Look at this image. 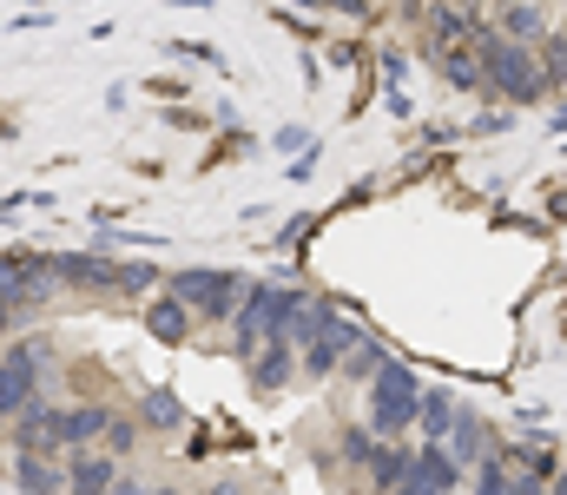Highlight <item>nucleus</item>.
Listing matches in <instances>:
<instances>
[{
	"label": "nucleus",
	"mask_w": 567,
	"mask_h": 495,
	"mask_svg": "<svg viewBox=\"0 0 567 495\" xmlns=\"http://www.w3.org/2000/svg\"><path fill=\"white\" fill-rule=\"evenodd\" d=\"M416 410H423V383L403 357H383V370L370 377V436H403L416 430Z\"/></svg>",
	"instance_id": "f03ea898"
},
{
	"label": "nucleus",
	"mask_w": 567,
	"mask_h": 495,
	"mask_svg": "<svg viewBox=\"0 0 567 495\" xmlns=\"http://www.w3.org/2000/svg\"><path fill=\"white\" fill-rule=\"evenodd\" d=\"M53 430H60V410H47V403H27L20 410V423H13V436H20V450H53Z\"/></svg>",
	"instance_id": "f8f14e48"
},
{
	"label": "nucleus",
	"mask_w": 567,
	"mask_h": 495,
	"mask_svg": "<svg viewBox=\"0 0 567 495\" xmlns=\"http://www.w3.org/2000/svg\"><path fill=\"white\" fill-rule=\"evenodd\" d=\"M435 60H442V73H449V80H455L462 93H475V86H482V60H475V53L449 47V53H435Z\"/></svg>",
	"instance_id": "f3484780"
},
{
	"label": "nucleus",
	"mask_w": 567,
	"mask_h": 495,
	"mask_svg": "<svg viewBox=\"0 0 567 495\" xmlns=\"http://www.w3.org/2000/svg\"><path fill=\"white\" fill-rule=\"evenodd\" d=\"M40 370H47V343L27 337L0 357V416H20L27 403H40Z\"/></svg>",
	"instance_id": "39448f33"
},
{
	"label": "nucleus",
	"mask_w": 567,
	"mask_h": 495,
	"mask_svg": "<svg viewBox=\"0 0 567 495\" xmlns=\"http://www.w3.org/2000/svg\"><path fill=\"white\" fill-rule=\"evenodd\" d=\"M297 7H317V0H297Z\"/></svg>",
	"instance_id": "b1692460"
},
{
	"label": "nucleus",
	"mask_w": 567,
	"mask_h": 495,
	"mask_svg": "<svg viewBox=\"0 0 567 495\" xmlns=\"http://www.w3.org/2000/svg\"><path fill=\"white\" fill-rule=\"evenodd\" d=\"M106 423H113V410H106V403L60 410V430H53V443H66V450H86V443H100V436H106Z\"/></svg>",
	"instance_id": "6e6552de"
},
{
	"label": "nucleus",
	"mask_w": 567,
	"mask_h": 495,
	"mask_svg": "<svg viewBox=\"0 0 567 495\" xmlns=\"http://www.w3.org/2000/svg\"><path fill=\"white\" fill-rule=\"evenodd\" d=\"M106 443H113V450H120V456H126V450H133V443H140V423H106Z\"/></svg>",
	"instance_id": "412c9836"
},
{
	"label": "nucleus",
	"mask_w": 567,
	"mask_h": 495,
	"mask_svg": "<svg viewBox=\"0 0 567 495\" xmlns=\"http://www.w3.org/2000/svg\"><path fill=\"white\" fill-rule=\"evenodd\" d=\"M113 483H120V463H113V456L73 450V463H66V495H106Z\"/></svg>",
	"instance_id": "1a4fd4ad"
},
{
	"label": "nucleus",
	"mask_w": 567,
	"mask_h": 495,
	"mask_svg": "<svg viewBox=\"0 0 567 495\" xmlns=\"http://www.w3.org/2000/svg\"><path fill=\"white\" fill-rule=\"evenodd\" d=\"M145 330H152L158 343H185V337H192V311H185L178 298H158V305H145Z\"/></svg>",
	"instance_id": "ddd939ff"
},
{
	"label": "nucleus",
	"mask_w": 567,
	"mask_h": 495,
	"mask_svg": "<svg viewBox=\"0 0 567 495\" xmlns=\"http://www.w3.org/2000/svg\"><path fill=\"white\" fill-rule=\"evenodd\" d=\"M410 463H416L410 450H390V443H383V450L370 456V483H377L383 495H396L403 483H410Z\"/></svg>",
	"instance_id": "2eb2a0df"
},
{
	"label": "nucleus",
	"mask_w": 567,
	"mask_h": 495,
	"mask_svg": "<svg viewBox=\"0 0 567 495\" xmlns=\"http://www.w3.org/2000/svg\"><path fill=\"white\" fill-rule=\"evenodd\" d=\"M548 495H567V470H561V476H555V483H548Z\"/></svg>",
	"instance_id": "5701e85b"
},
{
	"label": "nucleus",
	"mask_w": 567,
	"mask_h": 495,
	"mask_svg": "<svg viewBox=\"0 0 567 495\" xmlns=\"http://www.w3.org/2000/svg\"><path fill=\"white\" fill-rule=\"evenodd\" d=\"M343 456H350V463H370V456H377V436H370V430H343Z\"/></svg>",
	"instance_id": "6ab92c4d"
},
{
	"label": "nucleus",
	"mask_w": 567,
	"mask_h": 495,
	"mask_svg": "<svg viewBox=\"0 0 567 495\" xmlns=\"http://www.w3.org/2000/svg\"><path fill=\"white\" fill-rule=\"evenodd\" d=\"M542 73H555V80L567 73V40H548V47H542Z\"/></svg>",
	"instance_id": "aec40b11"
},
{
	"label": "nucleus",
	"mask_w": 567,
	"mask_h": 495,
	"mask_svg": "<svg viewBox=\"0 0 567 495\" xmlns=\"http://www.w3.org/2000/svg\"><path fill=\"white\" fill-rule=\"evenodd\" d=\"M290 377H297V343H290V337H271V343H258V357H251V383H258L265 396H278Z\"/></svg>",
	"instance_id": "0eeeda50"
},
{
	"label": "nucleus",
	"mask_w": 567,
	"mask_h": 495,
	"mask_svg": "<svg viewBox=\"0 0 567 495\" xmlns=\"http://www.w3.org/2000/svg\"><path fill=\"white\" fill-rule=\"evenodd\" d=\"M396 495H435V489H429V483H416V476H410V483H403V489H396Z\"/></svg>",
	"instance_id": "4be33fe9"
},
{
	"label": "nucleus",
	"mask_w": 567,
	"mask_h": 495,
	"mask_svg": "<svg viewBox=\"0 0 567 495\" xmlns=\"http://www.w3.org/2000/svg\"><path fill=\"white\" fill-rule=\"evenodd\" d=\"M13 483H20V495H66V470H53L47 456L20 450V463H13Z\"/></svg>",
	"instance_id": "9b49d317"
},
{
	"label": "nucleus",
	"mask_w": 567,
	"mask_h": 495,
	"mask_svg": "<svg viewBox=\"0 0 567 495\" xmlns=\"http://www.w3.org/2000/svg\"><path fill=\"white\" fill-rule=\"evenodd\" d=\"M158 495H172V489H158Z\"/></svg>",
	"instance_id": "393cba45"
},
{
	"label": "nucleus",
	"mask_w": 567,
	"mask_h": 495,
	"mask_svg": "<svg viewBox=\"0 0 567 495\" xmlns=\"http://www.w3.org/2000/svg\"><path fill=\"white\" fill-rule=\"evenodd\" d=\"M172 298H178L185 311H198V318H231V311L245 305V285H238L231 271H178V278H172Z\"/></svg>",
	"instance_id": "423d86ee"
},
{
	"label": "nucleus",
	"mask_w": 567,
	"mask_h": 495,
	"mask_svg": "<svg viewBox=\"0 0 567 495\" xmlns=\"http://www.w3.org/2000/svg\"><path fill=\"white\" fill-rule=\"evenodd\" d=\"M53 278H60L66 291H100V298H133L145 285H158L152 265H113V258H100V251H60V258H53Z\"/></svg>",
	"instance_id": "7ed1b4c3"
},
{
	"label": "nucleus",
	"mask_w": 567,
	"mask_h": 495,
	"mask_svg": "<svg viewBox=\"0 0 567 495\" xmlns=\"http://www.w3.org/2000/svg\"><path fill=\"white\" fill-rule=\"evenodd\" d=\"M475 60H482V86H495V93H502V100H515V106H535V100L548 93L542 53H535V47H522V40H502V33H488V27H482Z\"/></svg>",
	"instance_id": "f257e3e1"
},
{
	"label": "nucleus",
	"mask_w": 567,
	"mask_h": 495,
	"mask_svg": "<svg viewBox=\"0 0 567 495\" xmlns=\"http://www.w3.org/2000/svg\"><path fill=\"white\" fill-rule=\"evenodd\" d=\"M140 423L145 430H178V423H185V403H178L172 390H145L140 396Z\"/></svg>",
	"instance_id": "dca6fc26"
},
{
	"label": "nucleus",
	"mask_w": 567,
	"mask_h": 495,
	"mask_svg": "<svg viewBox=\"0 0 567 495\" xmlns=\"http://www.w3.org/2000/svg\"><path fill=\"white\" fill-rule=\"evenodd\" d=\"M455 416H462L455 390H423V410H416V430H423V443H449Z\"/></svg>",
	"instance_id": "9d476101"
},
{
	"label": "nucleus",
	"mask_w": 567,
	"mask_h": 495,
	"mask_svg": "<svg viewBox=\"0 0 567 495\" xmlns=\"http://www.w3.org/2000/svg\"><path fill=\"white\" fill-rule=\"evenodd\" d=\"M542 27H548V20H542V7H535V0H508V7H502V40L535 47V40H542Z\"/></svg>",
	"instance_id": "4468645a"
},
{
	"label": "nucleus",
	"mask_w": 567,
	"mask_h": 495,
	"mask_svg": "<svg viewBox=\"0 0 567 495\" xmlns=\"http://www.w3.org/2000/svg\"><path fill=\"white\" fill-rule=\"evenodd\" d=\"M343 370H350V377H377V370H383V343H377V337H357L350 357H343Z\"/></svg>",
	"instance_id": "a211bd4d"
},
{
	"label": "nucleus",
	"mask_w": 567,
	"mask_h": 495,
	"mask_svg": "<svg viewBox=\"0 0 567 495\" xmlns=\"http://www.w3.org/2000/svg\"><path fill=\"white\" fill-rule=\"evenodd\" d=\"M60 291V278H53V258L47 251H13V258H0V337L20 324L33 305H47Z\"/></svg>",
	"instance_id": "20e7f679"
}]
</instances>
